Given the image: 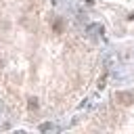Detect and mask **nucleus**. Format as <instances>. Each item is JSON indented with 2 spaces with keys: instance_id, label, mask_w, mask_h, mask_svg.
<instances>
[{
  "instance_id": "nucleus-1",
  "label": "nucleus",
  "mask_w": 134,
  "mask_h": 134,
  "mask_svg": "<svg viewBox=\"0 0 134 134\" xmlns=\"http://www.w3.org/2000/svg\"><path fill=\"white\" fill-rule=\"evenodd\" d=\"M115 100L119 103V105H132L134 103V94L132 92H115Z\"/></svg>"
},
{
  "instance_id": "nucleus-2",
  "label": "nucleus",
  "mask_w": 134,
  "mask_h": 134,
  "mask_svg": "<svg viewBox=\"0 0 134 134\" xmlns=\"http://www.w3.org/2000/svg\"><path fill=\"white\" fill-rule=\"evenodd\" d=\"M63 29H65V23H63L61 17H57L54 23H52V31H54V34H63Z\"/></svg>"
},
{
  "instance_id": "nucleus-3",
  "label": "nucleus",
  "mask_w": 134,
  "mask_h": 134,
  "mask_svg": "<svg viewBox=\"0 0 134 134\" xmlns=\"http://www.w3.org/2000/svg\"><path fill=\"white\" fill-rule=\"evenodd\" d=\"M27 107H29V109H38V100H36V98H29Z\"/></svg>"
},
{
  "instance_id": "nucleus-4",
  "label": "nucleus",
  "mask_w": 134,
  "mask_h": 134,
  "mask_svg": "<svg viewBox=\"0 0 134 134\" xmlns=\"http://www.w3.org/2000/svg\"><path fill=\"white\" fill-rule=\"evenodd\" d=\"M0 67H2V63H0Z\"/></svg>"
}]
</instances>
